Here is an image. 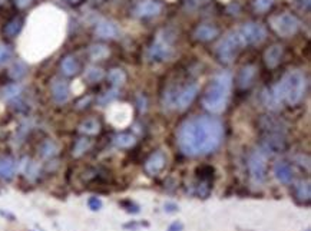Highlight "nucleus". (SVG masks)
<instances>
[{
  "mask_svg": "<svg viewBox=\"0 0 311 231\" xmlns=\"http://www.w3.org/2000/svg\"><path fill=\"white\" fill-rule=\"evenodd\" d=\"M224 125L215 116H192L178 129V147L188 157L211 154L219 147Z\"/></svg>",
  "mask_w": 311,
  "mask_h": 231,
  "instance_id": "nucleus-1",
  "label": "nucleus"
},
{
  "mask_svg": "<svg viewBox=\"0 0 311 231\" xmlns=\"http://www.w3.org/2000/svg\"><path fill=\"white\" fill-rule=\"evenodd\" d=\"M231 86H232L231 73L222 72V73L216 75L214 81L209 83V86L207 88V91L204 94V108L212 114L222 112L227 107V102L230 98Z\"/></svg>",
  "mask_w": 311,
  "mask_h": 231,
  "instance_id": "nucleus-2",
  "label": "nucleus"
},
{
  "mask_svg": "<svg viewBox=\"0 0 311 231\" xmlns=\"http://www.w3.org/2000/svg\"><path fill=\"white\" fill-rule=\"evenodd\" d=\"M304 91H306L304 75L300 70H290L272 88L271 92L280 104L285 101L290 105H297L304 96Z\"/></svg>",
  "mask_w": 311,
  "mask_h": 231,
  "instance_id": "nucleus-3",
  "label": "nucleus"
},
{
  "mask_svg": "<svg viewBox=\"0 0 311 231\" xmlns=\"http://www.w3.org/2000/svg\"><path fill=\"white\" fill-rule=\"evenodd\" d=\"M243 46H245V45H244L238 30L237 32H231L218 43L216 54H218V58L221 59V62L231 63L235 59V56L238 55V52L243 49Z\"/></svg>",
  "mask_w": 311,
  "mask_h": 231,
  "instance_id": "nucleus-4",
  "label": "nucleus"
},
{
  "mask_svg": "<svg viewBox=\"0 0 311 231\" xmlns=\"http://www.w3.org/2000/svg\"><path fill=\"white\" fill-rule=\"evenodd\" d=\"M270 25L277 32V35H280L283 38H291L300 29V20L294 14L283 13L271 17Z\"/></svg>",
  "mask_w": 311,
  "mask_h": 231,
  "instance_id": "nucleus-5",
  "label": "nucleus"
},
{
  "mask_svg": "<svg viewBox=\"0 0 311 231\" xmlns=\"http://www.w3.org/2000/svg\"><path fill=\"white\" fill-rule=\"evenodd\" d=\"M238 33L243 39L244 45H258L267 38L265 27L259 23H245L241 29H238Z\"/></svg>",
  "mask_w": 311,
  "mask_h": 231,
  "instance_id": "nucleus-6",
  "label": "nucleus"
},
{
  "mask_svg": "<svg viewBox=\"0 0 311 231\" xmlns=\"http://www.w3.org/2000/svg\"><path fill=\"white\" fill-rule=\"evenodd\" d=\"M248 168H250L251 179L256 184H261V182L265 181V178H267V164H265V158L261 152H254L250 157Z\"/></svg>",
  "mask_w": 311,
  "mask_h": 231,
  "instance_id": "nucleus-7",
  "label": "nucleus"
},
{
  "mask_svg": "<svg viewBox=\"0 0 311 231\" xmlns=\"http://www.w3.org/2000/svg\"><path fill=\"white\" fill-rule=\"evenodd\" d=\"M149 59L152 60H166L172 55V48H171V41L163 38L162 35H158L156 41L149 49Z\"/></svg>",
  "mask_w": 311,
  "mask_h": 231,
  "instance_id": "nucleus-8",
  "label": "nucleus"
},
{
  "mask_svg": "<svg viewBox=\"0 0 311 231\" xmlns=\"http://www.w3.org/2000/svg\"><path fill=\"white\" fill-rule=\"evenodd\" d=\"M197 94H198V85H195V83L188 85L187 88H184L182 91H179L175 99V108L178 109L188 108L191 104L194 102V99H195Z\"/></svg>",
  "mask_w": 311,
  "mask_h": 231,
  "instance_id": "nucleus-9",
  "label": "nucleus"
},
{
  "mask_svg": "<svg viewBox=\"0 0 311 231\" xmlns=\"http://www.w3.org/2000/svg\"><path fill=\"white\" fill-rule=\"evenodd\" d=\"M262 148L272 154H280L285 151L287 142L281 134H268L262 139Z\"/></svg>",
  "mask_w": 311,
  "mask_h": 231,
  "instance_id": "nucleus-10",
  "label": "nucleus"
},
{
  "mask_svg": "<svg viewBox=\"0 0 311 231\" xmlns=\"http://www.w3.org/2000/svg\"><path fill=\"white\" fill-rule=\"evenodd\" d=\"M165 164H166V157H165V154H163L162 151H156V152H154L148 160H147V163H145V170H147L148 174L155 175V174H158L159 171H162Z\"/></svg>",
  "mask_w": 311,
  "mask_h": 231,
  "instance_id": "nucleus-11",
  "label": "nucleus"
},
{
  "mask_svg": "<svg viewBox=\"0 0 311 231\" xmlns=\"http://www.w3.org/2000/svg\"><path fill=\"white\" fill-rule=\"evenodd\" d=\"M162 6L155 1V0H145V1H141L135 9L136 16L139 17H151V16H156V14L161 12Z\"/></svg>",
  "mask_w": 311,
  "mask_h": 231,
  "instance_id": "nucleus-12",
  "label": "nucleus"
},
{
  "mask_svg": "<svg viewBox=\"0 0 311 231\" xmlns=\"http://www.w3.org/2000/svg\"><path fill=\"white\" fill-rule=\"evenodd\" d=\"M95 33L101 39H115L119 35V30L115 23H112L109 20H102L96 25Z\"/></svg>",
  "mask_w": 311,
  "mask_h": 231,
  "instance_id": "nucleus-13",
  "label": "nucleus"
},
{
  "mask_svg": "<svg viewBox=\"0 0 311 231\" xmlns=\"http://www.w3.org/2000/svg\"><path fill=\"white\" fill-rule=\"evenodd\" d=\"M52 96L57 104H65L69 99L68 83L62 79H56L52 83Z\"/></svg>",
  "mask_w": 311,
  "mask_h": 231,
  "instance_id": "nucleus-14",
  "label": "nucleus"
},
{
  "mask_svg": "<svg viewBox=\"0 0 311 231\" xmlns=\"http://www.w3.org/2000/svg\"><path fill=\"white\" fill-rule=\"evenodd\" d=\"M274 175L275 178L283 182V184H290L293 181V170H291V165L285 161H280V163L275 164L274 167Z\"/></svg>",
  "mask_w": 311,
  "mask_h": 231,
  "instance_id": "nucleus-15",
  "label": "nucleus"
},
{
  "mask_svg": "<svg viewBox=\"0 0 311 231\" xmlns=\"http://www.w3.org/2000/svg\"><path fill=\"white\" fill-rule=\"evenodd\" d=\"M281 56H283V46H280V45L271 46L270 49H267L265 54H264L265 65H267L268 68H275V66L280 63Z\"/></svg>",
  "mask_w": 311,
  "mask_h": 231,
  "instance_id": "nucleus-16",
  "label": "nucleus"
},
{
  "mask_svg": "<svg viewBox=\"0 0 311 231\" xmlns=\"http://www.w3.org/2000/svg\"><path fill=\"white\" fill-rule=\"evenodd\" d=\"M218 35V29L215 26H211V25H201L195 29L194 32V36L198 39V41H212Z\"/></svg>",
  "mask_w": 311,
  "mask_h": 231,
  "instance_id": "nucleus-17",
  "label": "nucleus"
},
{
  "mask_svg": "<svg viewBox=\"0 0 311 231\" xmlns=\"http://www.w3.org/2000/svg\"><path fill=\"white\" fill-rule=\"evenodd\" d=\"M256 73H257V68L254 65H248V66H244L240 72V76H238V85L240 88H248L254 78H256Z\"/></svg>",
  "mask_w": 311,
  "mask_h": 231,
  "instance_id": "nucleus-18",
  "label": "nucleus"
},
{
  "mask_svg": "<svg viewBox=\"0 0 311 231\" xmlns=\"http://www.w3.org/2000/svg\"><path fill=\"white\" fill-rule=\"evenodd\" d=\"M16 173V163L13 158L10 157H4L0 160V177L4 179H10L13 178Z\"/></svg>",
  "mask_w": 311,
  "mask_h": 231,
  "instance_id": "nucleus-19",
  "label": "nucleus"
},
{
  "mask_svg": "<svg viewBox=\"0 0 311 231\" xmlns=\"http://www.w3.org/2000/svg\"><path fill=\"white\" fill-rule=\"evenodd\" d=\"M79 131L86 134V135H96L101 131V123L95 118H89L85 119L83 122L79 125Z\"/></svg>",
  "mask_w": 311,
  "mask_h": 231,
  "instance_id": "nucleus-20",
  "label": "nucleus"
},
{
  "mask_svg": "<svg viewBox=\"0 0 311 231\" xmlns=\"http://www.w3.org/2000/svg\"><path fill=\"white\" fill-rule=\"evenodd\" d=\"M60 68H62V72H63L66 76H73V75L78 73L79 65H78V62L75 60V58L66 56V58L62 60V63H60Z\"/></svg>",
  "mask_w": 311,
  "mask_h": 231,
  "instance_id": "nucleus-21",
  "label": "nucleus"
},
{
  "mask_svg": "<svg viewBox=\"0 0 311 231\" xmlns=\"http://www.w3.org/2000/svg\"><path fill=\"white\" fill-rule=\"evenodd\" d=\"M20 94H22V86L17 85V83H10V85L4 86L3 91H1V96H3V99H6V101L14 99V98H17Z\"/></svg>",
  "mask_w": 311,
  "mask_h": 231,
  "instance_id": "nucleus-22",
  "label": "nucleus"
},
{
  "mask_svg": "<svg viewBox=\"0 0 311 231\" xmlns=\"http://www.w3.org/2000/svg\"><path fill=\"white\" fill-rule=\"evenodd\" d=\"M136 139L132 134H119L115 136V145L119 148H131L135 145Z\"/></svg>",
  "mask_w": 311,
  "mask_h": 231,
  "instance_id": "nucleus-23",
  "label": "nucleus"
},
{
  "mask_svg": "<svg viewBox=\"0 0 311 231\" xmlns=\"http://www.w3.org/2000/svg\"><path fill=\"white\" fill-rule=\"evenodd\" d=\"M108 79L113 86H121L126 81V75H125V72L122 69L115 68L108 73Z\"/></svg>",
  "mask_w": 311,
  "mask_h": 231,
  "instance_id": "nucleus-24",
  "label": "nucleus"
},
{
  "mask_svg": "<svg viewBox=\"0 0 311 231\" xmlns=\"http://www.w3.org/2000/svg\"><path fill=\"white\" fill-rule=\"evenodd\" d=\"M91 139H88V138H79L76 142H75V147H73V157H82L86 151L91 148Z\"/></svg>",
  "mask_w": 311,
  "mask_h": 231,
  "instance_id": "nucleus-25",
  "label": "nucleus"
},
{
  "mask_svg": "<svg viewBox=\"0 0 311 231\" xmlns=\"http://www.w3.org/2000/svg\"><path fill=\"white\" fill-rule=\"evenodd\" d=\"M22 29V20L19 17H16L13 20H10L6 26H4V33L10 38H14Z\"/></svg>",
  "mask_w": 311,
  "mask_h": 231,
  "instance_id": "nucleus-26",
  "label": "nucleus"
},
{
  "mask_svg": "<svg viewBox=\"0 0 311 231\" xmlns=\"http://www.w3.org/2000/svg\"><path fill=\"white\" fill-rule=\"evenodd\" d=\"M109 55V51L106 46L104 45H94L91 48V56L94 60H101V59H105Z\"/></svg>",
  "mask_w": 311,
  "mask_h": 231,
  "instance_id": "nucleus-27",
  "label": "nucleus"
},
{
  "mask_svg": "<svg viewBox=\"0 0 311 231\" xmlns=\"http://www.w3.org/2000/svg\"><path fill=\"white\" fill-rule=\"evenodd\" d=\"M85 78L89 82L95 83V82H99L102 78H104V70L99 68H95V66H91V68L86 69L85 72Z\"/></svg>",
  "mask_w": 311,
  "mask_h": 231,
  "instance_id": "nucleus-28",
  "label": "nucleus"
},
{
  "mask_svg": "<svg viewBox=\"0 0 311 231\" xmlns=\"http://www.w3.org/2000/svg\"><path fill=\"white\" fill-rule=\"evenodd\" d=\"M297 197L301 201H306V203L310 201L311 188L309 182H301L300 185H297Z\"/></svg>",
  "mask_w": 311,
  "mask_h": 231,
  "instance_id": "nucleus-29",
  "label": "nucleus"
},
{
  "mask_svg": "<svg viewBox=\"0 0 311 231\" xmlns=\"http://www.w3.org/2000/svg\"><path fill=\"white\" fill-rule=\"evenodd\" d=\"M57 152V147L56 144L52 142V141H46L41 148V154L43 158H52L53 155H56Z\"/></svg>",
  "mask_w": 311,
  "mask_h": 231,
  "instance_id": "nucleus-30",
  "label": "nucleus"
},
{
  "mask_svg": "<svg viewBox=\"0 0 311 231\" xmlns=\"http://www.w3.org/2000/svg\"><path fill=\"white\" fill-rule=\"evenodd\" d=\"M25 73H26V66H25L23 62H16L13 66L10 68V72H9L10 78H13L16 81L20 79L22 76H25Z\"/></svg>",
  "mask_w": 311,
  "mask_h": 231,
  "instance_id": "nucleus-31",
  "label": "nucleus"
},
{
  "mask_svg": "<svg viewBox=\"0 0 311 231\" xmlns=\"http://www.w3.org/2000/svg\"><path fill=\"white\" fill-rule=\"evenodd\" d=\"M262 99H264V104L271 109H277L278 108V105H280V102L274 98L272 95V92H268V91H264V94H262Z\"/></svg>",
  "mask_w": 311,
  "mask_h": 231,
  "instance_id": "nucleus-32",
  "label": "nucleus"
},
{
  "mask_svg": "<svg viewBox=\"0 0 311 231\" xmlns=\"http://www.w3.org/2000/svg\"><path fill=\"white\" fill-rule=\"evenodd\" d=\"M12 58V51L6 45H0V66L7 63Z\"/></svg>",
  "mask_w": 311,
  "mask_h": 231,
  "instance_id": "nucleus-33",
  "label": "nucleus"
},
{
  "mask_svg": "<svg viewBox=\"0 0 311 231\" xmlns=\"http://www.w3.org/2000/svg\"><path fill=\"white\" fill-rule=\"evenodd\" d=\"M272 3H274V0H256L254 7L258 12H267L272 6Z\"/></svg>",
  "mask_w": 311,
  "mask_h": 231,
  "instance_id": "nucleus-34",
  "label": "nucleus"
},
{
  "mask_svg": "<svg viewBox=\"0 0 311 231\" xmlns=\"http://www.w3.org/2000/svg\"><path fill=\"white\" fill-rule=\"evenodd\" d=\"M116 96H118V91H116V89H112V91H109V92H106L105 95L102 96V98L99 99V102H101L102 105H106L108 102L113 101Z\"/></svg>",
  "mask_w": 311,
  "mask_h": 231,
  "instance_id": "nucleus-35",
  "label": "nucleus"
},
{
  "mask_svg": "<svg viewBox=\"0 0 311 231\" xmlns=\"http://www.w3.org/2000/svg\"><path fill=\"white\" fill-rule=\"evenodd\" d=\"M208 0H185V7L188 10H195L200 6H203L204 3H207Z\"/></svg>",
  "mask_w": 311,
  "mask_h": 231,
  "instance_id": "nucleus-36",
  "label": "nucleus"
},
{
  "mask_svg": "<svg viewBox=\"0 0 311 231\" xmlns=\"http://www.w3.org/2000/svg\"><path fill=\"white\" fill-rule=\"evenodd\" d=\"M88 204H89V208L94 210V211H98V210L102 208V201L98 197H91L89 201H88Z\"/></svg>",
  "mask_w": 311,
  "mask_h": 231,
  "instance_id": "nucleus-37",
  "label": "nucleus"
},
{
  "mask_svg": "<svg viewBox=\"0 0 311 231\" xmlns=\"http://www.w3.org/2000/svg\"><path fill=\"white\" fill-rule=\"evenodd\" d=\"M182 229H184V224L179 223V221H175V223H172V224L169 226L168 231H182Z\"/></svg>",
  "mask_w": 311,
  "mask_h": 231,
  "instance_id": "nucleus-38",
  "label": "nucleus"
},
{
  "mask_svg": "<svg viewBox=\"0 0 311 231\" xmlns=\"http://www.w3.org/2000/svg\"><path fill=\"white\" fill-rule=\"evenodd\" d=\"M30 3H32V0H16V4H17L19 7H22V9H23V7H27Z\"/></svg>",
  "mask_w": 311,
  "mask_h": 231,
  "instance_id": "nucleus-39",
  "label": "nucleus"
},
{
  "mask_svg": "<svg viewBox=\"0 0 311 231\" xmlns=\"http://www.w3.org/2000/svg\"><path fill=\"white\" fill-rule=\"evenodd\" d=\"M178 210V205L176 204H165V211L166 213H175Z\"/></svg>",
  "mask_w": 311,
  "mask_h": 231,
  "instance_id": "nucleus-40",
  "label": "nucleus"
},
{
  "mask_svg": "<svg viewBox=\"0 0 311 231\" xmlns=\"http://www.w3.org/2000/svg\"><path fill=\"white\" fill-rule=\"evenodd\" d=\"M69 1H72V3H76V1H79V0H69Z\"/></svg>",
  "mask_w": 311,
  "mask_h": 231,
  "instance_id": "nucleus-41",
  "label": "nucleus"
}]
</instances>
